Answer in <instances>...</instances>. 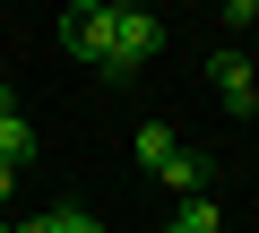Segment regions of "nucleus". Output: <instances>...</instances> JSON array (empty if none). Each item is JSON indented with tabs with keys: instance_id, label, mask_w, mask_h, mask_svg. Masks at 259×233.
<instances>
[{
	"instance_id": "nucleus-1",
	"label": "nucleus",
	"mask_w": 259,
	"mask_h": 233,
	"mask_svg": "<svg viewBox=\"0 0 259 233\" xmlns=\"http://www.w3.org/2000/svg\"><path fill=\"white\" fill-rule=\"evenodd\" d=\"M164 52V18H147V9H112V35H104V78H130L139 61H156Z\"/></svg>"
},
{
	"instance_id": "nucleus-2",
	"label": "nucleus",
	"mask_w": 259,
	"mask_h": 233,
	"mask_svg": "<svg viewBox=\"0 0 259 233\" xmlns=\"http://www.w3.org/2000/svg\"><path fill=\"white\" fill-rule=\"evenodd\" d=\"M104 35H112V0H78V9H61V43L69 61H87L104 78Z\"/></svg>"
},
{
	"instance_id": "nucleus-3",
	"label": "nucleus",
	"mask_w": 259,
	"mask_h": 233,
	"mask_svg": "<svg viewBox=\"0 0 259 233\" xmlns=\"http://www.w3.org/2000/svg\"><path fill=\"white\" fill-rule=\"evenodd\" d=\"M207 78H216V104H225V112H250V104H259V61H250V52H216Z\"/></svg>"
},
{
	"instance_id": "nucleus-4",
	"label": "nucleus",
	"mask_w": 259,
	"mask_h": 233,
	"mask_svg": "<svg viewBox=\"0 0 259 233\" xmlns=\"http://www.w3.org/2000/svg\"><path fill=\"white\" fill-rule=\"evenodd\" d=\"M18 164H35V121H26V112L0 121V173H18Z\"/></svg>"
},
{
	"instance_id": "nucleus-5",
	"label": "nucleus",
	"mask_w": 259,
	"mask_h": 233,
	"mask_svg": "<svg viewBox=\"0 0 259 233\" xmlns=\"http://www.w3.org/2000/svg\"><path fill=\"white\" fill-rule=\"evenodd\" d=\"M156 181H164V190H182V199H207V156H190V147H182Z\"/></svg>"
},
{
	"instance_id": "nucleus-6",
	"label": "nucleus",
	"mask_w": 259,
	"mask_h": 233,
	"mask_svg": "<svg viewBox=\"0 0 259 233\" xmlns=\"http://www.w3.org/2000/svg\"><path fill=\"white\" fill-rule=\"evenodd\" d=\"M173 156H182V138H173L164 121H139V164H147V173H164Z\"/></svg>"
},
{
	"instance_id": "nucleus-7",
	"label": "nucleus",
	"mask_w": 259,
	"mask_h": 233,
	"mask_svg": "<svg viewBox=\"0 0 259 233\" xmlns=\"http://www.w3.org/2000/svg\"><path fill=\"white\" fill-rule=\"evenodd\" d=\"M52 233H104V224H95L87 207H52Z\"/></svg>"
},
{
	"instance_id": "nucleus-8",
	"label": "nucleus",
	"mask_w": 259,
	"mask_h": 233,
	"mask_svg": "<svg viewBox=\"0 0 259 233\" xmlns=\"http://www.w3.org/2000/svg\"><path fill=\"white\" fill-rule=\"evenodd\" d=\"M9 112H18V104H9V86H0V121H9Z\"/></svg>"
},
{
	"instance_id": "nucleus-9",
	"label": "nucleus",
	"mask_w": 259,
	"mask_h": 233,
	"mask_svg": "<svg viewBox=\"0 0 259 233\" xmlns=\"http://www.w3.org/2000/svg\"><path fill=\"white\" fill-rule=\"evenodd\" d=\"M250 43H259V18H250Z\"/></svg>"
},
{
	"instance_id": "nucleus-10",
	"label": "nucleus",
	"mask_w": 259,
	"mask_h": 233,
	"mask_svg": "<svg viewBox=\"0 0 259 233\" xmlns=\"http://www.w3.org/2000/svg\"><path fill=\"white\" fill-rule=\"evenodd\" d=\"M0 233H9V224H0Z\"/></svg>"
}]
</instances>
